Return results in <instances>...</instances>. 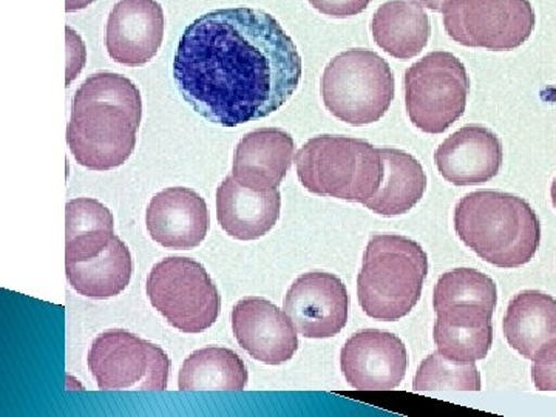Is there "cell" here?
<instances>
[{"instance_id": "obj_3", "label": "cell", "mask_w": 556, "mask_h": 417, "mask_svg": "<svg viewBox=\"0 0 556 417\" xmlns=\"http://www.w3.org/2000/svg\"><path fill=\"white\" fill-rule=\"evenodd\" d=\"M457 237L496 268L525 266L541 243V223L525 199L497 190H478L455 211Z\"/></svg>"}, {"instance_id": "obj_17", "label": "cell", "mask_w": 556, "mask_h": 417, "mask_svg": "<svg viewBox=\"0 0 556 417\" xmlns=\"http://www.w3.org/2000/svg\"><path fill=\"white\" fill-rule=\"evenodd\" d=\"M294 159V139L281 129L244 135L233 155L232 177L255 192L278 189Z\"/></svg>"}, {"instance_id": "obj_14", "label": "cell", "mask_w": 556, "mask_h": 417, "mask_svg": "<svg viewBox=\"0 0 556 417\" xmlns=\"http://www.w3.org/2000/svg\"><path fill=\"white\" fill-rule=\"evenodd\" d=\"M164 38V11L156 0H119L105 27L109 56L127 67H142L156 56Z\"/></svg>"}, {"instance_id": "obj_22", "label": "cell", "mask_w": 556, "mask_h": 417, "mask_svg": "<svg viewBox=\"0 0 556 417\" xmlns=\"http://www.w3.org/2000/svg\"><path fill=\"white\" fill-rule=\"evenodd\" d=\"M379 152L383 163L382 181L365 207L383 217L407 214L426 193V172L419 161L404 150L386 148Z\"/></svg>"}, {"instance_id": "obj_6", "label": "cell", "mask_w": 556, "mask_h": 417, "mask_svg": "<svg viewBox=\"0 0 556 417\" xmlns=\"http://www.w3.org/2000/svg\"><path fill=\"white\" fill-rule=\"evenodd\" d=\"M321 100L331 115L350 126L378 123L394 100L393 72L375 51H343L325 68Z\"/></svg>"}, {"instance_id": "obj_1", "label": "cell", "mask_w": 556, "mask_h": 417, "mask_svg": "<svg viewBox=\"0 0 556 417\" xmlns=\"http://www.w3.org/2000/svg\"><path fill=\"white\" fill-rule=\"evenodd\" d=\"M302 70L298 46L276 17L244 7L208 11L193 21L174 60L181 97L222 127L263 119L283 108Z\"/></svg>"}, {"instance_id": "obj_25", "label": "cell", "mask_w": 556, "mask_h": 417, "mask_svg": "<svg viewBox=\"0 0 556 417\" xmlns=\"http://www.w3.org/2000/svg\"><path fill=\"white\" fill-rule=\"evenodd\" d=\"M65 229V263L98 257L115 236L112 212L94 199L68 201Z\"/></svg>"}, {"instance_id": "obj_5", "label": "cell", "mask_w": 556, "mask_h": 417, "mask_svg": "<svg viewBox=\"0 0 556 417\" xmlns=\"http://www.w3.org/2000/svg\"><path fill=\"white\" fill-rule=\"evenodd\" d=\"M303 188L320 197L367 204L382 181L379 149L364 139L321 135L311 138L295 155Z\"/></svg>"}, {"instance_id": "obj_16", "label": "cell", "mask_w": 556, "mask_h": 417, "mask_svg": "<svg viewBox=\"0 0 556 417\" xmlns=\"http://www.w3.org/2000/svg\"><path fill=\"white\" fill-rule=\"evenodd\" d=\"M503 144L492 130L466 126L445 139L434 153L439 174L455 186L490 181L503 166Z\"/></svg>"}, {"instance_id": "obj_9", "label": "cell", "mask_w": 556, "mask_h": 417, "mask_svg": "<svg viewBox=\"0 0 556 417\" xmlns=\"http://www.w3.org/2000/svg\"><path fill=\"white\" fill-rule=\"evenodd\" d=\"M87 364L104 391H164L169 382L170 361L163 348L124 329L98 336Z\"/></svg>"}, {"instance_id": "obj_32", "label": "cell", "mask_w": 556, "mask_h": 417, "mask_svg": "<svg viewBox=\"0 0 556 417\" xmlns=\"http://www.w3.org/2000/svg\"><path fill=\"white\" fill-rule=\"evenodd\" d=\"M551 197L552 203H554V207L556 208V177L554 179V182H552Z\"/></svg>"}, {"instance_id": "obj_2", "label": "cell", "mask_w": 556, "mask_h": 417, "mask_svg": "<svg viewBox=\"0 0 556 417\" xmlns=\"http://www.w3.org/2000/svg\"><path fill=\"white\" fill-rule=\"evenodd\" d=\"M141 119L138 87L116 73H94L73 98L67 127L70 152L87 169H116L137 148Z\"/></svg>"}, {"instance_id": "obj_8", "label": "cell", "mask_w": 556, "mask_h": 417, "mask_svg": "<svg viewBox=\"0 0 556 417\" xmlns=\"http://www.w3.org/2000/svg\"><path fill=\"white\" fill-rule=\"evenodd\" d=\"M405 108L424 134H444L464 115L470 79L448 51H433L405 72Z\"/></svg>"}, {"instance_id": "obj_10", "label": "cell", "mask_w": 556, "mask_h": 417, "mask_svg": "<svg viewBox=\"0 0 556 417\" xmlns=\"http://www.w3.org/2000/svg\"><path fill=\"white\" fill-rule=\"evenodd\" d=\"M442 13L450 38L471 49L515 50L535 30L530 0H450Z\"/></svg>"}, {"instance_id": "obj_23", "label": "cell", "mask_w": 556, "mask_h": 417, "mask_svg": "<svg viewBox=\"0 0 556 417\" xmlns=\"http://www.w3.org/2000/svg\"><path fill=\"white\" fill-rule=\"evenodd\" d=\"M72 288L87 299L116 298L129 287L134 260L123 240L113 236L109 247L98 257L84 262L65 263Z\"/></svg>"}, {"instance_id": "obj_13", "label": "cell", "mask_w": 556, "mask_h": 417, "mask_svg": "<svg viewBox=\"0 0 556 417\" xmlns=\"http://www.w3.org/2000/svg\"><path fill=\"white\" fill-rule=\"evenodd\" d=\"M230 318L237 342L255 361L281 365L298 353V329L287 311H281L269 300H240L233 306Z\"/></svg>"}, {"instance_id": "obj_12", "label": "cell", "mask_w": 556, "mask_h": 417, "mask_svg": "<svg viewBox=\"0 0 556 417\" xmlns=\"http://www.w3.org/2000/svg\"><path fill=\"white\" fill-rule=\"evenodd\" d=\"M350 295L334 274L306 273L289 288L285 311L299 334L306 339H329L346 327Z\"/></svg>"}, {"instance_id": "obj_28", "label": "cell", "mask_w": 556, "mask_h": 417, "mask_svg": "<svg viewBox=\"0 0 556 417\" xmlns=\"http://www.w3.org/2000/svg\"><path fill=\"white\" fill-rule=\"evenodd\" d=\"M532 378L536 390L556 391V342L536 354Z\"/></svg>"}, {"instance_id": "obj_20", "label": "cell", "mask_w": 556, "mask_h": 417, "mask_svg": "<svg viewBox=\"0 0 556 417\" xmlns=\"http://www.w3.org/2000/svg\"><path fill=\"white\" fill-rule=\"evenodd\" d=\"M504 336L521 356L536 354L556 342V299L541 291H522L511 299L504 316Z\"/></svg>"}, {"instance_id": "obj_31", "label": "cell", "mask_w": 556, "mask_h": 417, "mask_svg": "<svg viewBox=\"0 0 556 417\" xmlns=\"http://www.w3.org/2000/svg\"><path fill=\"white\" fill-rule=\"evenodd\" d=\"M93 2L94 0H65V9L67 11H79L87 9Z\"/></svg>"}, {"instance_id": "obj_18", "label": "cell", "mask_w": 556, "mask_h": 417, "mask_svg": "<svg viewBox=\"0 0 556 417\" xmlns=\"http://www.w3.org/2000/svg\"><path fill=\"white\" fill-rule=\"evenodd\" d=\"M281 195L278 189L255 192L239 185L230 175L217 189V218L232 239L258 240L273 230L280 218Z\"/></svg>"}, {"instance_id": "obj_26", "label": "cell", "mask_w": 556, "mask_h": 417, "mask_svg": "<svg viewBox=\"0 0 556 417\" xmlns=\"http://www.w3.org/2000/svg\"><path fill=\"white\" fill-rule=\"evenodd\" d=\"M496 303L495 281L478 269L450 270L439 278L434 287L433 308L437 313L457 305L482 306L495 313Z\"/></svg>"}, {"instance_id": "obj_11", "label": "cell", "mask_w": 556, "mask_h": 417, "mask_svg": "<svg viewBox=\"0 0 556 417\" xmlns=\"http://www.w3.org/2000/svg\"><path fill=\"white\" fill-rule=\"evenodd\" d=\"M340 368L354 390H396L407 375L408 351L396 334L364 329L346 340Z\"/></svg>"}, {"instance_id": "obj_30", "label": "cell", "mask_w": 556, "mask_h": 417, "mask_svg": "<svg viewBox=\"0 0 556 417\" xmlns=\"http://www.w3.org/2000/svg\"><path fill=\"white\" fill-rule=\"evenodd\" d=\"M419 5L427 7L428 10L442 11L450 0H416Z\"/></svg>"}, {"instance_id": "obj_29", "label": "cell", "mask_w": 556, "mask_h": 417, "mask_svg": "<svg viewBox=\"0 0 556 417\" xmlns=\"http://www.w3.org/2000/svg\"><path fill=\"white\" fill-rule=\"evenodd\" d=\"M311 5L325 16L343 17L356 16L368 9L371 0H309Z\"/></svg>"}, {"instance_id": "obj_7", "label": "cell", "mask_w": 556, "mask_h": 417, "mask_svg": "<svg viewBox=\"0 0 556 417\" xmlns=\"http://www.w3.org/2000/svg\"><path fill=\"white\" fill-rule=\"evenodd\" d=\"M146 292L153 308L170 327L199 334L217 321L222 298L201 263L188 257H167L150 270Z\"/></svg>"}, {"instance_id": "obj_21", "label": "cell", "mask_w": 556, "mask_h": 417, "mask_svg": "<svg viewBox=\"0 0 556 417\" xmlns=\"http://www.w3.org/2000/svg\"><path fill=\"white\" fill-rule=\"evenodd\" d=\"M375 42L396 60H412L426 49L431 27L428 14L415 0H388L372 16Z\"/></svg>"}, {"instance_id": "obj_19", "label": "cell", "mask_w": 556, "mask_h": 417, "mask_svg": "<svg viewBox=\"0 0 556 417\" xmlns=\"http://www.w3.org/2000/svg\"><path fill=\"white\" fill-rule=\"evenodd\" d=\"M434 343L442 356L457 362H478L493 345L492 311L457 305L438 311Z\"/></svg>"}, {"instance_id": "obj_24", "label": "cell", "mask_w": 556, "mask_h": 417, "mask_svg": "<svg viewBox=\"0 0 556 417\" xmlns=\"http://www.w3.org/2000/svg\"><path fill=\"white\" fill-rule=\"evenodd\" d=\"M248 369L236 351L206 346L186 358L178 375L179 391H243Z\"/></svg>"}, {"instance_id": "obj_4", "label": "cell", "mask_w": 556, "mask_h": 417, "mask_svg": "<svg viewBox=\"0 0 556 417\" xmlns=\"http://www.w3.org/2000/svg\"><path fill=\"white\" fill-rule=\"evenodd\" d=\"M427 276L428 257L417 241L393 233L375 236L357 277L358 303L368 317L396 321L415 308Z\"/></svg>"}, {"instance_id": "obj_27", "label": "cell", "mask_w": 556, "mask_h": 417, "mask_svg": "<svg viewBox=\"0 0 556 417\" xmlns=\"http://www.w3.org/2000/svg\"><path fill=\"white\" fill-rule=\"evenodd\" d=\"M481 375L475 362H457L430 354L417 369L413 390L415 391H479Z\"/></svg>"}, {"instance_id": "obj_15", "label": "cell", "mask_w": 556, "mask_h": 417, "mask_svg": "<svg viewBox=\"0 0 556 417\" xmlns=\"http://www.w3.org/2000/svg\"><path fill=\"white\" fill-rule=\"evenodd\" d=\"M146 225L160 247L174 251L199 248L208 230L206 201L188 188L161 190L149 203Z\"/></svg>"}]
</instances>
